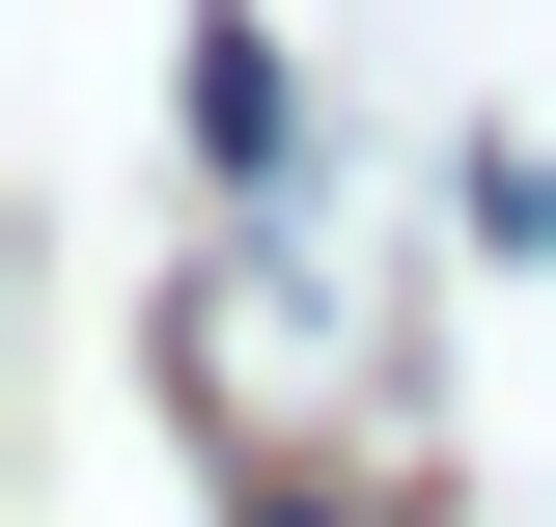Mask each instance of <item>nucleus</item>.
I'll return each instance as SVG.
<instances>
[{"label": "nucleus", "mask_w": 556, "mask_h": 527, "mask_svg": "<svg viewBox=\"0 0 556 527\" xmlns=\"http://www.w3.org/2000/svg\"><path fill=\"white\" fill-rule=\"evenodd\" d=\"M278 139H306V112H278V28H195V167L278 195Z\"/></svg>", "instance_id": "1"}, {"label": "nucleus", "mask_w": 556, "mask_h": 527, "mask_svg": "<svg viewBox=\"0 0 556 527\" xmlns=\"http://www.w3.org/2000/svg\"><path fill=\"white\" fill-rule=\"evenodd\" d=\"M251 527H334V500H251Z\"/></svg>", "instance_id": "2"}]
</instances>
